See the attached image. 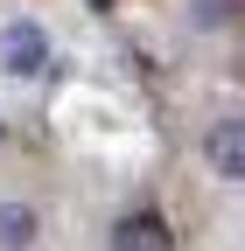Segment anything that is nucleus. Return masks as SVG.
I'll return each mask as SVG.
<instances>
[{"mask_svg": "<svg viewBox=\"0 0 245 251\" xmlns=\"http://www.w3.org/2000/svg\"><path fill=\"white\" fill-rule=\"evenodd\" d=\"M49 28L42 21H28V14H14L7 28H0V70H7V77H42L49 70Z\"/></svg>", "mask_w": 245, "mask_h": 251, "instance_id": "obj_1", "label": "nucleus"}, {"mask_svg": "<svg viewBox=\"0 0 245 251\" xmlns=\"http://www.w3.org/2000/svg\"><path fill=\"white\" fill-rule=\"evenodd\" d=\"M112 251H175V224L161 209H126L112 224Z\"/></svg>", "mask_w": 245, "mask_h": 251, "instance_id": "obj_3", "label": "nucleus"}, {"mask_svg": "<svg viewBox=\"0 0 245 251\" xmlns=\"http://www.w3.org/2000/svg\"><path fill=\"white\" fill-rule=\"evenodd\" d=\"M42 237V209L28 196H0V251H35Z\"/></svg>", "mask_w": 245, "mask_h": 251, "instance_id": "obj_4", "label": "nucleus"}, {"mask_svg": "<svg viewBox=\"0 0 245 251\" xmlns=\"http://www.w3.org/2000/svg\"><path fill=\"white\" fill-rule=\"evenodd\" d=\"M189 21L196 28H224L231 21V0H189Z\"/></svg>", "mask_w": 245, "mask_h": 251, "instance_id": "obj_5", "label": "nucleus"}, {"mask_svg": "<svg viewBox=\"0 0 245 251\" xmlns=\"http://www.w3.org/2000/svg\"><path fill=\"white\" fill-rule=\"evenodd\" d=\"M91 7H112V0H91Z\"/></svg>", "mask_w": 245, "mask_h": 251, "instance_id": "obj_6", "label": "nucleus"}, {"mask_svg": "<svg viewBox=\"0 0 245 251\" xmlns=\"http://www.w3.org/2000/svg\"><path fill=\"white\" fill-rule=\"evenodd\" d=\"M203 168L217 175V181H245V119L203 126Z\"/></svg>", "mask_w": 245, "mask_h": 251, "instance_id": "obj_2", "label": "nucleus"}]
</instances>
